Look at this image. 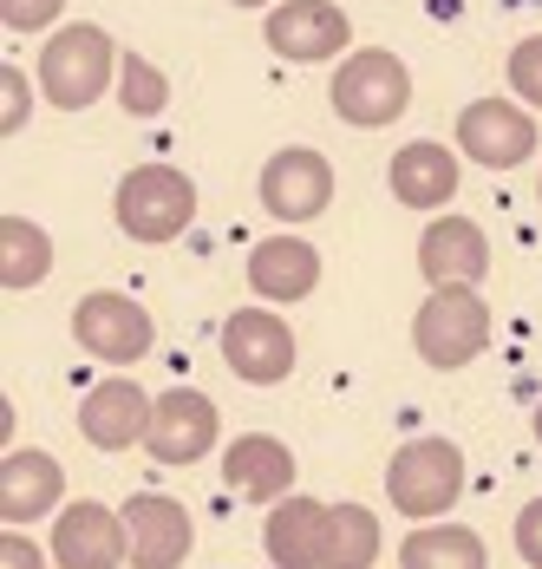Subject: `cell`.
<instances>
[{
    "mask_svg": "<svg viewBox=\"0 0 542 569\" xmlns=\"http://www.w3.org/2000/svg\"><path fill=\"white\" fill-rule=\"evenodd\" d=\"M118 72H124V47L111 40L106 27H92V20L59 27L53 40L40 47V66H33L47 106H59V112H86V106H99L111 86H118Z\"/></svg>",
    "mask_w": 542,
    "mask_h": 569,
    "instance_id": "1",
    "label": "cell"
},
{
    "mask_svg": "<svg viewBox=\"0 0 542 569\" xmlns=\"http://www.w3.org/2000/svg\"><path fill=\"white\" fill-rule=\"evenodd\" d=\"M405 106H412V72H405L399 53L360 47V53L340 59V72H333V112L347 118L353 131H380Z\"/></svg>",
    "mask_w": 542,
    "mask_h": 569,
    "instance_id": "2",
    "label": "cell"
},
{
    "mask_svg": "<svg viewBox=\"0 0 542 569\" xmlns=\"http://www.w3.org/2000/svg\"><path fill=\"white\" fill-rule=\"evenodd\" d=\"M385 491L412 523H432L464 498V452L451 439H412L385 465Z\"/></svg>",
    "mask_w": 542,
    "mask_h": 569,
    "instance_id": "3",
    "label": "cell"
},
{
    "mask_svg": "<svg viewBox=\"0 0 542 569\" xmlns=\"http://www.w3.org/2000/svg\"><path fill=\"white\" fill-rule=\"evenodd\" d=\"M197 217V183L170 164H138L118 183V229L131 242H177Z\"/></svg>",
    "mask_w": 542,
    "mask_h": 569,
    "instance_id": "4",
    "label": "cell"
},
{
    "mask_svg": "<svg viewBox=\"0 0 542 569\" xmlns=\"http://www.w3.org/2000/svg\"><path fill=\"white\" fill-rule=\"evenodd\" d=\"M490 341V308L478 288H432L425 295V308H419V321H412V347L425 353V367H464V360H478Z\"/></svg>",
    "mask_w": 542,
    "mask_h": 569,
    "instance_id": "5",
    "label": "cell"
},
{
    "mask_svg": "<svg viewBox=\"0 0 542 569\" xmlns=\"http://www.w3.org/2000/svg\"><path fill=\"white\" fill-rule=\"evenodd\" d=\"M72 341L86 347L92 360H106V367H131V360H144L151 341H158V328H151V315L131 301V295H86L79 308H72Z\"/></svg>",
    "mask_w": 542,
    "mask_h": 569,
    "instance_id": "6",
    "label": "cell"
},
{
    "mask_svg": "<svg viewBox=\"0 0 542 569\" xmlns=\"http://www.w3.org/2000/svg\"><path fill=\"white\" fill-rule=\"evenodd\" d=\"M222 360L249 387H281L294 373V328L274 308H235L222 321Z\"/></svg>",
    "mask_w": 542,
    "mask_h": 569,
    "instance_id": "7",
    "label": "cell"
},
{
    "mask_svg": "<svg viewBox=\"0 0 542 569\" xmlns=\"http://www.w3.org/2000/svg\"><path fill=\"white\" fill-rule=\"evenodd\" d=\"M458 151L484 171H516L536 151V118L516 99H471L458 112Z\"/></svg>",
    "mask_w": 542,
    "mask_h": 569,
    "instance_id": "8",
    "label": "cell"
},
{
    "mask_svg": "<svg viewBox=\"0 0 542 569\" xmlns=\"http://www.w3.org/2000/svg\"><path fill=\"white\" fill-rule=\"evenodd\" d=\"M262 40L274 59H294V66H314V59H340L353 40V20L333 7V0H281L269 20H262Z\"/></svg>",
    "mask_w": 542,
    "mask_h": 569,
    "instance_id": "9",
    "label": "cell"
},
{
    "mask_svg": "<svg viewBox=\"0 0 542 569\" xmlns=\"http://www.w3.org/2000/svg\"><path fill=\"white\" fill-rule=\"evenodd\" d=\"M333 203V164L308 144H288L262 164V210L274 223H314Z\"/></svg>",
    "mask_w": 542,
    "mask_h": 569,
    "instance_id": "10",
    "label": "cell"
},
{
    "mask_svg": "<svg viewBox=\"0 0 542 569\" xmlns=\"http://www.w3.org/2000/svg\"><path fill=\"white\" fill-rule=\"evenodd\" d=\"M53 563L59 569H124L131 563V530H124V511H106L92 498L66 505L53 530Z\"/></svg>",
    "mask_w": 542,
    "mask_h": 569,
    "instance_id": "11",
    "label": "cell"
},
{
    "mask_svg": "<svg viewBox=\"0 0 542 569\" xmlns=\"http://www.w3.org/2000/svg\"><path fill=\"white\" fill-rule=\"evenodd\" d=\"M151 458L158 465H197V458L217 446V399L197 393V387H170L151 412Z\"/></svg>",
    "mask_w": 542,
    "mask_h": 569,
    "instance_id": "12",
    "label": "cell"
},
{
    "mask_svg": "<svg viewBox=\"0 0 542 569\" xmlns=\"http://www.w3.org/2000/svg\"><path fill=\"white\" fill-rule=\"evenodd\" d=\"M490 269V242L471 217H438L419 242V276L432 288H478Z\"/></svg>",
    "mask_w": 542,
    "mask_h": 569,
    "instance_id": "13",
    "label": "cell"
},
{
    "mask_svg": "<svg viewBox=\"0 0 542 569\" xmlns=\"http://www.w3.org/2000/svg\"><path fill=\"white\" fill-rule=\"evenodd\" d=\"M151 412H158V399H144V387L106 380V387H92L86 406H79V432H86L99 452H124V446L151 439Z\"/></svg>",
    "mask_w": 542,
    "mask_h": 569,
    "instance_id": "14",
    "label": "cell"
},
{
    "mask_svg": "<svg viewBox=\"0 0 542 569\" xmlns=\"http://www.w3.org/2000/svg\"><path fill=\"white\" fill-rule=\"evenodd\" d=\"M385 177H392V197L405 203V210H444L451 197H458V151L451 144H432V138H412V144H399L392 151V164H385Z\"/></svg>",
    "mask_w": 542,
    "mask_h": 569,
    "instance_id": "15",
    "label": "cell"
},
{
    "mask_svg": "<svg viewBox=\"0 0 542 569\" xmlns=\"http://www.w3.org/2000/svg\"><path fill=\"white\" fill-rule=\"evenodd\" d=\"M124 530H131V569H177L190 557V511L177 498H131L124 505Z\"/></svg>",
    "mask_w": 542,
    "mask_h": 569,
    "instance_id": "16",
    "label": "cell"
},
{
    "mask_svg": "<svg viewBox=\"0 0 542 569\" xmlns=\"http://www.w3.org/2000/svg\"><path fill=\"white\" fill-rule=\"evenodd\" d=\"M327 523H333V505H314V498H281L269 511V530H262V550H269L274 569H327Z\"/></svg>",
    "mask_w": 542,
    "mask_h": 569,
    "instance_id": "17",
    "label": "cell"
},
{
    "mask_svg": "<svg viewBox=\"0 0 542 569\" xmlns=\"http://www.w3.org/2000/svg\"><path fill=\"white\" fill-rule=\"evenodd\" d=\"M222 478H229V491H242L249 505H281V498H294V452H288L281 439H269V432L229 439Z\"/></svg>",
    "mask_w": 542,
    "mask_h": 569,
    "instance_id": "18",
    "label": "cell"
},
{
    "mask_svg": "<svg viewBox=\"0 0 542 569\" xmlns=\"http://www.w3.org/2000/svg\"><path fill=\"white\" fill-rule=\"evenodd\" d=\"M314 282H321V249L308 236H269L249 249V288L262 295V308L301 301V295H314Z\"/></svg>",
    "mask_w": 542,
    "mask_h": 569,
    "instance_id": "19",
    "label": "cell"
},
{
    "mask_svg": "<svg viewBox=\"0 0 542 569\" xmlns=\"http://www.w3.org/2000/svg\"><path fill=\"white\" fill-rule=\"evenodd\" d=\"M59 491H66V471L59 458L47 452H7V471H0V517L7 523H33V517L59 511Z\"/></svg>",
    "mask_w": 542,
    "mask_h": 569,
    "instance_id": "20",
    "label": "cell"
},
{
    "mask_svg": "<svg viewBox=\"0 0 542 569\" xmlns=\"http://www.w3.org/2000/svg\"><path fill=\"white\" fill-rule=\"evenodd\" d=\"M399 563L405 569H490V557H484V537L464 530V523H419L399 543Z\"/></svg>",
    "mask_w": 542,
    "mask_h": 569,
    "instance_id": "21",
    "label": "cell"
},
{
    "mask_svg": "<svg viewBox=\"0 0 542 569\" xmlns=\"http://www.w3.org/2000/svg\"><path fill=\"white\" fill-rule=\"evenodd\" d=\"M53 269V236L33 217H0V282L7 288H33Z\"/></svg>",
    "mask_w": 542,
    "mask_h": 569,
    "instance_id": "22",
    "label": "cell"
},
{
    "mask_svg": "<svg viewBox=\"0 0 542 569\" xmlns=\"http://www.w3.org/2000/svg\"><path fill=\"white\" fill-rule=\"evenodd\" d=\"M380 557V517L367 505H333L327 523V569H373Z\"/></svg>",
    "mask_w": 542,
    "mask_h": 569,
    "instance_id": "23",
    "label": "cell"
},
{
    "mask_svg": "<svg viewBox=\"0 0 542 569\" xmlns=\"http://www.w3.org/2000/svg\"><path fill=\"white\" fill-rule=\"evenodd\" d=\"M118 106L131 118H158L170 106V79L144 53H124V72H118Z\"/></svg>",
    "mask_w": 542,
    "mask_h": 569,
    "instance_id": "24",
    "label": "cell"
},
{
    "mask_svg": "<svg viewBox=\"0 0 542 569\" xmlns=\"http://www.w3.org/2000/svg\"><path fill=\"white\" fill-rule=\"evenodd\" d=\"M510 92H516L530 112H542V33H530V40L510 47Z\"/></svg>",
    "mask_w": 542,
    "mask_h": 569,
    "instance_id": "25",
    "label": "cell"
},
{
    "mask_svg": "<svg viewBox=\"0 0 542 569\" xmlns=\"http://www.w3.org/2000/svg\"><path fill=\"white\" fill-rule=\"evenodd\" d=\"M27 118H33V79L20 66H7L0 72V124H7V138L27 131Z\"/></svg>",
    "mask_w": 542,
    "mask_h": 569,
    "instance_id": "26",
    "label": "cell"
},
{
    "mask_svg": "<svg viewBox=\"0 0 542 569\" xmlns=\"http://www.w3.org/2000/svg\"><path fill=\"white\" fill-rule=\"evenodd\" d=\"M59 13H66V0H0L7 33H47Z\"/></svg>",
    "mask_w": 542,
    "mask_h": 569,
    "instance_id": "27",
    "label": "cell"
},
{
    "mask_svg": "<svg viewBox=\"0 0 542 569\" xmlns=\"http://www.w3.org/2000/svg\"><path fill=\"white\" fill-rule=\"evenodd\" d=\"M516 550H523L530 569H542V498H530V505L516 511Z\"/></svg>",
    "mask_w": 542,
    "mask_h": 569,
    "instance_id": "28",
    "label": "cell"
},
{
    "mask_svg": "<svg viewBox=\"0 0 542 569\" xmlns=\"http://www.w3.org/2000/svg\"><path fill=\"white\" fill-rule=\"evenodd\" d=\"M0 569H47V557H40V543H33V537H20V530H13V537L0 543Z\"/></svg>",
    "mask_w": 542,
    "mask_h": 569,
    "instance_id": "29",
    "label": "cell"
},
{
    "mask_svg": "<svg viewBox=\"0 0 542 569\" xmlns=\"http://www.w3.org/2000/svg\"><path fill=\"white\" fill-rule=\"evenodd\" d=\"M229 7H269V13H274V7H281V0H229Z\"/></svg>",
    "mask_w": 542,
    "mask_h": 569,
    "instance_id": "30",
    "label": "cell"
},
{
    "mask_svg": "<svg viewBox=\"0 0 542 569\" xmlns=\"http://www.w3.org/2000/svg\"><path fill=\"white\" fill-rule=\"evenodd\" d=\"M536 439H542V406H536Z\"/></svg>",
    "mask_w": 542,
    "mask_h": 569,
    "instance_id": "31",
    "label": "cell"
},
{
    "mask_svg": "<svg viewBox=\"0 0 542 569\" xmlns=\"http://www.w3.org/2000/svg\"><path fill=\"white\" fill-rule=\"evenodd\" d=\"M536 190H542V183H536Z\"/></svg>",
    "mask_w": 542,
    "mask_h": 569,
    "instance_id": "32",
    "label": "cell"
}]
</instances>
